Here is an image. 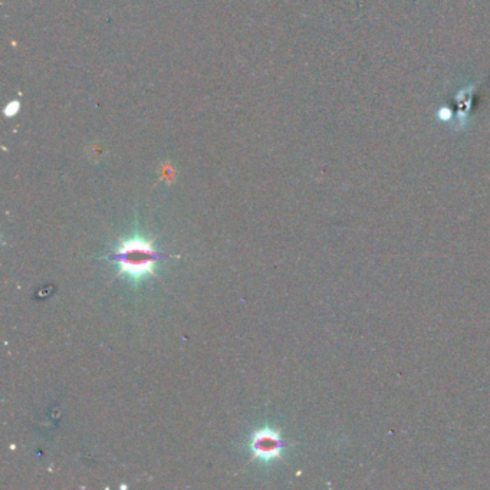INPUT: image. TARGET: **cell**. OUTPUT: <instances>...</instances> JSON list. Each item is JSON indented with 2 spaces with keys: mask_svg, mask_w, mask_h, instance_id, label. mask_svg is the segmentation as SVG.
Returning a JSON list of instances; mask_svg holds the SVG:
<instances>
[{
  "mask_svg": "<svg viewBox=\"0 0 490 490\" xmlns=\"http://www.w3.org/2000/svg\"><path fill=\"white\" fill-rule=\"evenodd\" d=\"M252 454L265 463H269L275 458L281 457L282 450L286 447L285 441L281 439L279 433L272 428H262L257 430L250 439Z\"/></svg>",
  "mask_w": 490,
  "mask_h": 490,
  "instance_id": "2",
  "label": "cell"
},
{
  "mask_svg": "<svg viewBox=\"0 0 490 490\" xmlns=\"http://www.w3.org/2000/svg\"><path fill=\"white\" fill-rule=\"evenodd\" d=\"M161 257L164 256L154 249L152 242L141 236H132L130 239L121 240L117 252L110 256V259L118 266L119 275H126L130 281L135 283L144 281L150 275L154 273Z\"/></svg>",
  "mask_w": 490,
  "mask_h": 490,
  "instance_id": "1",
  "label": "cell"
}]
</instances>
